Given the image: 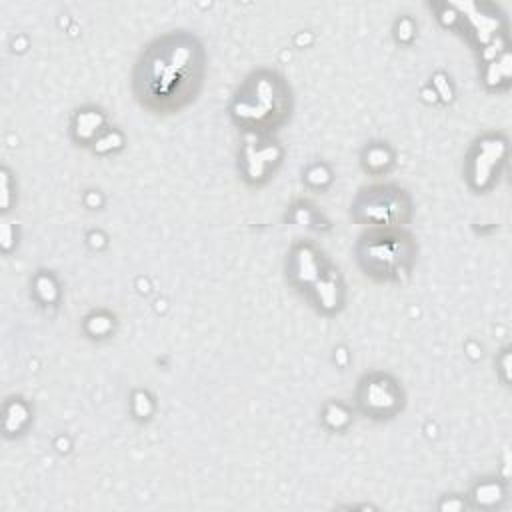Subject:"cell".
I'll return each instance as SVG.
<instances>
[{
  "label": "cell",
  "instance_id": "6da1fadb",
  "mask_svg": "<svg viewBox=\"0 0 512 512\" xmlns=\"http://www.w3.org/2000/svg\"><path fill=\"white\" fill-rule=\"evenodd\" d=\"M200 78V46L186 34H172L146 50L136 68L134 86L148 108L168 112L194 98Z\"/></svg>",
  "mask_w": 512,
  "mask_h": 512
},
{
  "label": "cell",
  "instance_id": "7a4b0ae2",
  "mask_svg": "<svg viewBox=\"0 0 512 512\" xmlns=\"http://www.w3.org/2000/svg\"><path fill=\"white\" fill-rule=\"evenodd\" d=\"M276 82L272 80H258L256 82V92L252 96H242L238 100V116L242 120H252L256 124H264V122H272L274 124V116L282 114L278 112V106L282 104V96H278L276 92Z\"/></svg>",
  "mask_w": 512,
  "mask_h": 512
},
{
  "label": "cell",
  "instance_id": "3957f363",
  "mask_svg": "<svg viewBox=\"0 0 512 512\" xmlns=\"http://www.w3.org/2000/svg\"><path fill=\"white\" fill-rule=\"evenodd\" d=\"M362 402L372 412H386V408L396 406V394H394V388L380 378L378 382H370L366 386V394Z\"/></svg>",
  "mask_w": 512,
  "mask_h": 512
}]
</instances>
